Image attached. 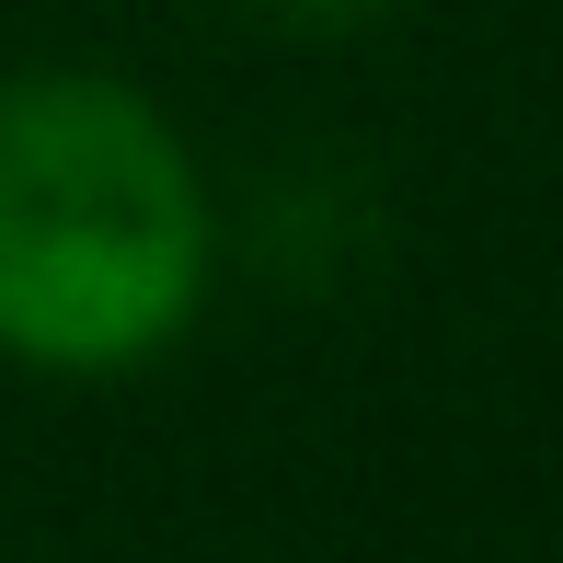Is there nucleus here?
<instances>
[{"mask_svg":"<svg viewBox=\"0 0 563 563\" xmlns=\"http://www.w3.org/2000/svg\"><path fill=\"white\" fill-rule=\"evenodd\" d=\"M265 23H299V35H345V23H368V12H391V0H253Z\"/></svg>","mask_w":563,"mask_h":563,"instance_id":"2","label":"nucleus"},{"mask_svg":"<svg viewBox=\"0 0 563 563\" xmlns=\"http://www.w3.org/2000/svg\"><path fill=\"white\" fill-rule=\"evenodd\" d=\"M208 288V185L150 92L104 69L0 81V345L104 379L185 334Z\"/></svg>","mask_w":563,"mask_h":563,"instance_id":"1","label":"nucleus"}]
</instances>
